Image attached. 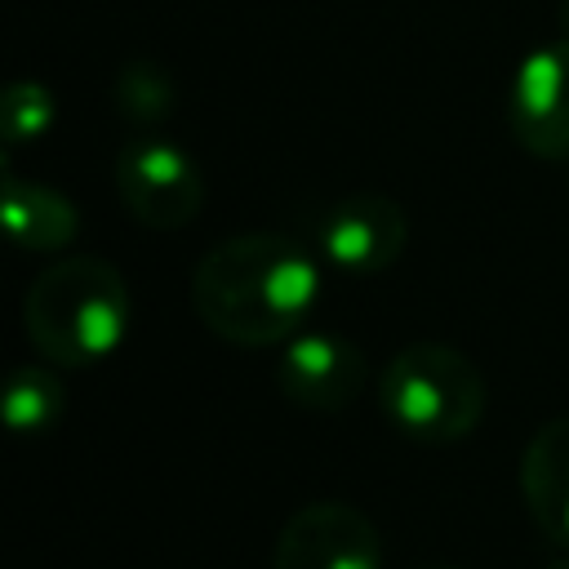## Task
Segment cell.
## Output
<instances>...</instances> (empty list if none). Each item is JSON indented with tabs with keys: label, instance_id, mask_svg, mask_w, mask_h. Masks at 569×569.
Masks as SVG:
<instances>
[{
	"label": "cell",
	"instance_id": "11",
	"mask_svg": "<svg viewBox=\"0 0 569 569\" xmlns=\"http://www.w3.org/2000/svg\"><path fill=\"white\" fill-rule=\"evenodd\" d=\"M67 409L62 378L49 365H18L4 387V422L18 436H40L49 431Z\"/></svg>",
	"mask_w": 569,
	"mask_h": 569
},
{
	"label": "cell",
	"instance_id": "9",
	"mask_svg": "<svg viewBox=\"0 0 569 569\" xmlns=\"http://www.w3.org/2000/svg\"><path fill=\"white\" fill-rule=\"evenodd\" d=\"M520 493L533 525L569 551V413L529 436L520 453Z\"/></svg>",
	"mask_w": 569,
	"mask_h": 569
},
{
	"label": "cell",
	"instance_id": "14",
	"mask_svg": "<svg viewBox=\"0 0 569 569\" xmlns=\"http://www.w3.org/2000/svg\"><path fill=\"white\" fill-rule=\"evenodd\" d=\"M560 27H565V40H569V0L560 4Z\"/></svg>",
	"mask_w": 569,
	"mask_h": 569
},
{
	"label": "cell",
	"instance_id": "7",
	"mask_svg": "<svg viewBox=\"0 0 569 569\" xmlns=\"http://www.w3.org/2000/svg\"><path fill=\"white\" fill-rule=\"evenodd\" d=\"M409 244V218L391 196L356 191L325 209L316 222V249L329 267L347 276H378L387 271Z\"/></svg>",
	"mask_w": 569,
	"mask_h": 569
},
{
	"label": "cell",
	"instance_id": "6",
	"mask_svg": "<svg viewBox=\"0 0 569 569\" xmlns=\"http://www.w3.org/2000/svg\"><path fill=\"white\" fill-rule=\"evenodd\" d=\"M271 569H382V538L351 502H307L276 533Z\"/></svg>",
	"mask_w": 569,
	"mask_h": 569
},
{
	"label": "cell",
	"instance_id": "10",
	"mask_svg": "<svg viewBox=\"0 0 569 569\" xmlns=\"http://www.w3.org/2000/svg\"><path fill=\"white\" fill-rule=\"evenodd\" d=\"M4 222L22 253H58L76 240L80 209L62 191L9 169L4 173Z\"/></svg>",
	"mask_w": 569,
	"mask_h": 569
},
{
	"label": "cell",
	"instance_id": "3",
	"mask_svg": "<svg viewBox=\"0 0 569 569\" xmlns=\"http://www.w3.org/2000/svg\"><path fill=\"white\" fill-rule=\"evenodd\" d=\"M485 373L471 356L445 342H409L378 373L387 422L418 445H453L485 418Z\"/></svg>",
	"mask_w": 569,
	"mask_h": 569
},
{
	"label": "cell",
	"instance_id": "15",
	"mask_svg": "<svg viewBox=\"0 0 569 569\" xmlns=\"http://www.w3.org/2000/svg\"><path fill=\"white\" fill-rule=\"evenodd\" d=\"M547 569H569V556H556V560H551Z\"/></svg>",
	"mask_w": 569,
	"mask_h": 569
},
{
	"label": "cell",
	"instance_id": "4",
	"mask_svg": "<svg viewBox=\"0 0 569 569\" xmlns=\"http://www.w3.org/2000/svg\"><path fill=\"white\" fill-rule=\"evenodd\" d=\"M116 196L142 227L178 231L204 204V173L178 142L147 133L116 151Z\"/></svg>",
	"mask_w": 569,
	"mask_h": 569
},
{
	"label": "cell",
	"instance_id": "8",
	"mask_svg": "<svg viewBox=\"0 0 569 569\" xmlns=\"http://www.w3.org/2000/svg\"><path fill=\"white\" fill-rule=\"evenodd\" d=\"M276 387L284 400L311 413H338L347 409L365 387V356L356 342L329 329H302L284 342L276 360Z\"/></svg>",
	"mask_w": 569,
	"mask_h": 569
},
{
	"label": "cell",
	"instance_id": "1",
	"mask_svg": "<svg viewBox=\"0 0 569 569\" xmlns=\"http://www.w3.org/2000/svg\"><path fill=\"white\" fill-rule=\"evenodd\" d=\"M325 293L320 262L280 231H244L209 249L191 271V307L209 333L236 347H276L307 329Z\"/></svg>",
	"mask_w": 569,
	"mask_h": 569
},
{
	"label": "cell",
	"instance_id": "2",
	"mask_svg": "<svg viewBox=\"0 0 569 569\" xmlns=\"http://www.w3.org/2000/svg\"><path fill=\"white\" fill-rule=\"evenodd\" d=\"M129 284L120 267L98 253H67L49 262L22 298L27 342L58 369H89L116 356L129 333Z\"/></svg>",
	"mask_w": 569,
	"mask_h": 569
},
{
	"label": "cell",
	"instance_id": "12",
	"mask_svg": "<svg viewBox=\"0 0 569 569\" xmlns=\"http://www.w3.org/2000/svg\"><path fill=\"white\" fill-rule=\"evenodd\" d=\"M111 98H116L120 120L147 129V124L169 120L173 98H178V84H173V76H169L160 62H129V67H120V76H116Z\"/></svg>",
	"mask_w": 569,
	"mask_h": 569
},
{
	"label": "cell",
	"instance_id": "5",
	"mask_svg": "<svg viewBox=\"0 0 569 569\" xmlns=\"http://www.w3.org/2000/svg\"><path fill=\"white\" fill-rule=\"evenodd\" d=\"M507 129L538 160H569V40L529 49L507 84Z\"/></svg>",
	"mask_w": 569,
	"mask_h": 569
},
{
	"label": "cell",
	"instance_id": "13",
	"mask_svg": "<svg viewBox=\"0 0 569 569\" xmlns=\"http://www.w3.org/2000/svg\"><path fill=\"white\" fill-rule=\"evenodd\" d=\"M53 124V98L40 80H13L0 98V129L9 147H27L40 142Z\"/></svg>",
	"mask_w": 569,
	"mask_h": 569
}]
</instances>
